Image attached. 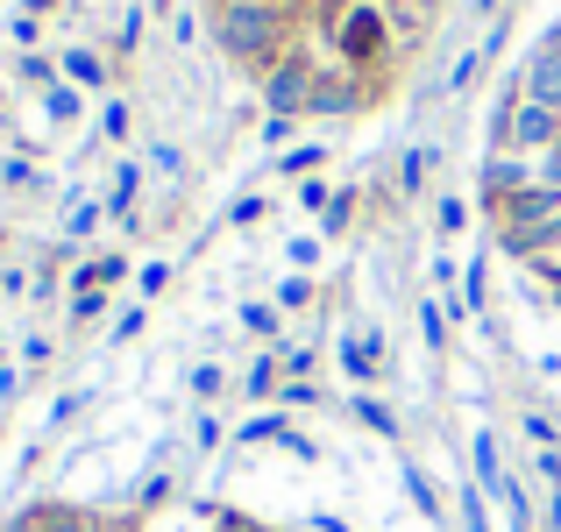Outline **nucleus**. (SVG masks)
Here are the masks:
<instances>
[{
  "label": "nucleus",
  "instance_id": "2",
  "mask_svg": "<svg viewBox=\"0 0 561 532\" xmlns=\"http://www.w3.org/2000/svg\"><path fill=\"white\" fill-rule=\"evenodd\" d=\"M398 36V22L377 8V0H363V8H342L328 22V43H334V57H342V71H363V65H377L383 57V43Z\"/></svg>",
  "mask_w": 561,
  "mask_h": 532
},
{
  "label": "nucleus",
  "instance_id": "25",
  "mask_svg": "<svg viewBox=\"0 0 561 532\" xmlns=\"http://www.w3.org/2000/svg\"><path fill=\"white\" fill-rule=\"evenodd\" d=\"M192 391H199V397H214V391H220V369H214V362H206V369H192Z\"/></svg>",
  "mask_w": 561,
  "mask_h": 532
},
{
  "label": "nucleus",
  "instance_id": "22",
  "mask_svg": "<svg viewBox=\"0 0 561 532\" xmlns=\"http://www.w3.org/2000/svg\"><path fill=\"white\" fill-rule=\"evenodd\" d=\"M299 206H320V213H328V206H334V192L320 185V177H306V185H299Z\"/></svg>",
  "mask_w": 561,
  "mask_h": 532
},
{
  "label": "nucleus",
  "instance_id": "15",
  "mask_svg": "<svg viewBox=\"0 0 561 532\" xmlns=\"http://www.w3.org/2000/svg\"><path fill=\"white\" fill-rule=\"evenodd\" d=\"M426 157H434V150H405V164H398V192H420V177H426Z\"/></svg>",
  "mask_w": 561,
  "mask_h": 532
},
{
  "label": "nucleus",
  "instance_id": "4",
  "mask_svg": "<svg viewBox=\"0 0 561 532\" xmlns=\"http://www.w3.org/2000/svg\"><path fill=\"white\" fill-rule=\"evenodd\" d=\"M519 100H534V107H554V114H561V28L534 50V65L519 71Z\"/></svg>",
  "mask_w": 561,
  "mask_h": 532
},
{
  "label": "nucleus",
  "instance_id": "33",
  "mask_svg": "<svg viewBox=\"0 0 561 532\" xmlns=\"http://www.w3.org/2000/svg\"><path fill=\"white\" fill-rule=\"evenodd\" d=\"M342 8H363V0H342Z\"/></svg>",
  "mask_w": 561,
  "mask_h": 532
},
{
  "label": "nucleus",
  "instance_id": "27",
  "mask_svg": "<svg viewBox=\"0 0 561 532\" xmlns=\"http://www.w3.org/2000/svg\"><path fill=\"white\" fill-rule=\"evenodd\" d=\"M534 270L548 277V285H561V248H548V256H534Z\"/></svg>",
  "mask_w": 561,
  "mask_h": 532
},
{
  "label": "nucleus",
  "instance_id": "32",
  "mask_svg": "<svg viewBox=\"0 0 561 532\" xmlns=\"http://www.w3.org/2000/svg\"><path fill=\"white\" fill-rule=\"evenodd\" d=\"M263 8H285V0H263Z\"/></svg>",
  "mask_w": 561,
  "mask_h": 532
},
{
  "label": "nucleus",
  "instance_id": "12",
  "mask_svg": "<svg viewBox=\"0 0 561 532\" xmlns=\"http://www.w3.org/2000/svg\"><path fill=\"white\" fill-rule=\"evenodd\" d=\"M136 185H142L136 164H122V171H114V185H107V206H114V213H128V206H136Z\"/></svg>",
  "mask_w": 561,
  "mask_h": 532
},
{
  "label": "nucleus",
  "instance_id": "9",
  "mask_svg": "<svg viewBox=\"0 0 561 532\" xmlns=\"http://www.w3.org/2000/svg\"><path fill=\"white\" fill-rule=\"evenodd\" d=\"M43 107H50V122H79V107H85V100L71 93L65 79H50V85H43Z\"/></svg>",
  "mask_w": 561,
  "mask_h": 532
},
{
  "label": "nucleus",
  "instance_id": "30",
  "mask_svg": "<svg viewBox=\"0 0 561 532\" xmlns=\"http://www.w3.org/2000/svg\"><path fill=\"white\" fill-rule=\"evenodd\" d=\"M512 532H534V519H512Z\"/></svg>",
  "mask_w": 561,
  "mask_h": 532
},
{
  "label": "nucleus",
  "instance_id": "3",
  "mask_svg": "<svg viewBox=\"0 0 561 532\" xmlns=\"http://www.w3.org/2000/svg\"><path fill=\"white\" fill-rule=\"evenodd\" d=\"M306 100H313V65H306L299 50H285L271 71H263V107H271V114H285V122H299V114H306Z\"/></svg>",
  "mask_w": 561,
  "mask_h": 532
},
{
  "label": "nucleus",
  "instance_id": "20",
  "mask_svg": "<svg viewBox=\"0 0 561 532\" xmlns=\"http://www.w3.org/2000/svg\"><path fill=\"white\" fill-rule=\"evenodd\" d=\"M242 327H249V334H277V305H249Z\"/></svg>",
  "mask_w": 561,
  "mask_h": 532
},
{
  "label": "nucleus",
  "instance_id": "18",
  "mask_svg": "<svg viewBox=\"0 0 561 532\" xmlns=\"http://www.w3.org/2000/svg\"><path fill=\"white\" fill-rule=\"evenodd\" d=\"M462 525L469 532H491V519H483V490H462Z\"/></svg>",
  "mask_w": 561,
  "mask_h": 532
},
{
  "label": "nucleus",
  "instance_id": "28",
  "mask_svg": "<svg viewBox=\"0 0 561 532\" xmlns=\"http://www.w3.org/2000/svg\"><path fill=\"white\" fill-rule=\"evenodd\" d=\"M214 532H256V525H249V519H220Z\"/></svg>",
  "mask_w": 561,
  "mask_h": 532
},
{
  "label": "nucleus",
  "instance_id": "16",
  "mask_svg": "<svg viewBox=\"0 0 561 532\" xmlns=\"http://www.w3.org/2000/svg\"><path fill=\"white\" fill-rule=\"evenodd\" d=\"M420 327H426V348L448 342V305H420Z\"/></svg>",
  "mask_w": 561,
  "mask_h": 532
},
{
  "label": "nucleus",
  "instance_id": "23",
  "mask_svg": "<svg viewBox=\"0 0 561 532\" xmlns=\"http://www.w3.org/2000/svg\"><path fill=\"white\" fill-rule=\"evenodd\" d=\"M93 220H100V206H93V199H79V206H71V220H65V234H85Z\"/></svg>",
  "mask_w": 561,
  "mask_h": 532
},
{
  "label": "nucleus",
  "instance_id": "1",
  "mask_svg": "<svg viewBox=\"0 0 561 532\" xmlns=\"http://www.w3.org/2000/svg\"><path fill=\"white\" fill-rule=\"evenodd\" d=\"M291 36V14L285 8H263V0H214V43L249 71H271L285 57Z\"/></svg>",
  "mask_w": 561,
  "mask_h": 532
},
{
  "label": "nucleus",
  "instance_id": "13",
  "mask_svg": "<svg viewBox=\"0 0 561 532\" xmlns=\"http://www.w3.org/2000/svg\"><path fill=\"white\" fill-rule=\"evenodd\" d=\"M398 476H405V490H412V505L426 511V519H440V497H434V483L420 476V469H398Z\"/></svg>",
  "mask_w": 561,
  "mask_h": 532
},
{
  "label": "nucleus",
  "instance_id": "8",
  "mask_svg": "<svg viewBox=\"0 0 561 532\" xmlns=\"http://www.w3.org/2000/svg\"><path fill=\"white\" fill-rule=\"evenodd\" d=\"M65 79L71 85H107V65L93 50H65Z\"/></svg>",
  "mask_w": 561,
  "mask_h": 532
},
{
  "label": "nucleus",
  "instance_id": "7",
  "mask_svg": "<svg viewBox=\"0 0 561 532\" xmlns=\"http://www.w3.org/2000/svg\"><path fill=\"white\" fill-rule=\"evenodd\" d=\"M342 369L356 383H370L377 377V334H342Z\"/></svg>",
  "mask_w": 561,
  "mask_h": 532
},
{
  "label": "nucleus",
  "instance_id": "34",
  "mask_svg": "<svg viewBox=\"0 0 561 532\" xmlns=\"http://www.w3.org/2000/svg\"><path fill=\"white\" fill-rule=\"evenodd\" d=\"M93 532H107V525H93Z\"/></svg>",
  "mask_w": 561,
  "mask_h": 532
},
{
  "label": "nucleus",
  "instance_id": "24",
  "mask_svg": "<svg viewBox=\"0 0 561 532\" xmlns=\"http://www.w3.org/2000/svg\"><path fill=\"white\" fill-rule=\"evenodd\" d=\"M313 299V285H306V277H285V291H277V305H306Z\"/></svg>",
  "mask_w": 561,
  "mask_h": 532
},
{
  "label": "nucleus",
  "instance_id": "14",
  "mask_svg": "<svg viewBox=\"0 0 561 532\" xmlns=\"http://www.w3.org/2000/svg\"><path fill=\"white\" fill-rule=\"evenodd\" d=\"M320 157H328L320 142H299V150H285V177H313V171H320Z\"/></svg>",
  "mask_w": 561,
  "mask_h": 532
},
{
  "label": "nucleus",
  "instance_id": "26",
  "mask_svg": "<svg viewBox=\"0 0 561 532\" xmlns=\"http://www.w3.org/2000/svg\"><path fill=\"white\" fill-rule=\"evenodd\" d=\"M271 383H277V362H256V369H249V391H256V397L271 391Z\"/></svg>",
  "mask_w": 561,
  "mask_h": 532
},
{
  "label": "nucleus",
  "instance_id": "19",
  "mask_svg": "<svg viewBox=\"0 0 561 532\" xmlns=\"http://www.w3.org/2000/svg\"><path fill=\"white\" fill-rule=\"evenodd\" d=\"M469 228V206L462 199H440V234H462Z\"/></svg>",
  "mask_w": 561,
  "mask_h": 532
},
{
  "label": "nucleus",
  "instance_id": "21",
  "mask_svg": "<svg viewBox=\"0 0 561 532\" xmlns=\"http://www.w3.org/2000/svg\"><path fill=\"white\" fill-rule=\"evenodd\" d=\"M100 128H107V136H114V142H122V136H128V107H122V100H107V114H100Z\"/></svg>",
  "mask_w": 561,
  "mask_h": 532
},
{
  "label": "nucleus",
  "instance_id": "11",
  "mask_svg": "<svg viewBox=\"0 0 561 532\" xmlns=\"http://www.w3.org/2000/svg\"><path fill=\"white\" fill-rule=\"evenodd\" d=\"M348 412H356V419L370 426V433H383V440H398V419H391V412L377 405V397H356V405H348Z\"/></svg>",
  "mask_w": 561,
  "mask_h": 532
},
{
  "label": "nucleus",
  "instance_id": "17",
  "mask_svg": "<svg viewBox=\"0 0 561 532\" xmlns=\"http://www.w3.org/2000/svg\"><path fill=\"white\" fill-rule=\"evenodd\" d=\"M477 65H483V50H462V57H455V71H448V93H462V85L477 79Z\"/></svg>",
  "mask_w": 561,
  "mask_h": 532
},
{
  "label": "nucleus",
  "instance_id": "29",
  "mask_svg": "<svg viewBox=\"0 0 561 532\" xmlns=\"http://www.w3.org/2000/svg\"><path fill=\"white\" fill-rule=\"evenodd\" d=\"M43 8H50V0H22V14H43Z\"/></svg>",
  "mask_w": 561,
  "mask_h": 532
},
{
  "label": "nucleus",
  "instance_id": "6",
  "mask_svg": "<svg viewBox=\"0 0 561 532\" xmlns=\"http://www.w3.org/2000/svg\"><path fill=\"white\" fill-rule=\"evenodd\" d=\"M469 454H477V490L497 505V497L512 490V469H505V448H497V433H477V448H469Z\"/></svg>",
  "mask_w": 561,
  "mask_h": 532
},
{
  "label": "nucleus",
  "instance_id": "10",
  "mask_svg": "<svg viewBox=\"0 0 561 532\" xmlns=\"http://www.w3.org/2000/svg\"><path fill=\"white\" fill-rule=\"evenodd\" d=\"M285 433H291V426H285V412H263V419H249L234 440H242V448H256V440H285Z\"/></svg>",
  "mask_w": 561,
  "mask_h": 532
},
{
  "label": "nucleus",
  "instance_id": "31",
  "mask_svg": "<svg viewBox=\"0 0 561 532\" xmlns=\"http://www.w3.org/2000/svg\"><path fill=\"white\" fill-rule=\"evenodd\" d=\"M491 8H497V0H477V14H491Z\"/></svg>",
  "mask_w": 561,
  "mask_h": 532
},
{
  "label": "nucleus",
  "instance_id": "5",
  "mask_svg": "<svg viewBox=\"0 0 561 532\" xmlns=\"http://www.w3.org/2000/svg\"><path fill=\"white\" fill-rule=\"evenodd\" d=\"M356 107H363V85L348 79L342 65H334V71H313V100H306V114L334 122V114H356Z\"/></svg>",
  "mask_w": 561,
  "mask_h": 532
}]
</instances>
